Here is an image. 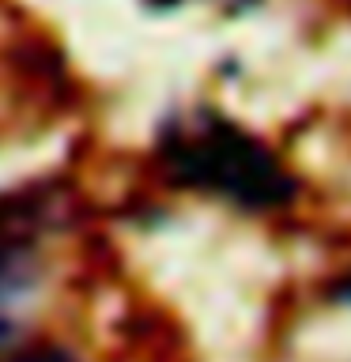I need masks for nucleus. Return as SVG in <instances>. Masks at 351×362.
<instances>
[{
	"label": "nucleus",
	"mask_w": 351,
	"mask_h": 362,
	"mask_svg": "<svg viewBox=\"0 0 351 362\" xmlns=\"http://www.w3.org/2000/svg\"><path fill=\"white\" fill-rule=\"evenodd\" d=\"M170 166L181 181L215 189L242 208H280L294 192V181L283 174L276 158L223 121H212L197 136L178 140L170 151Z\"/></svg>",
	"instance_id": "obj_1"
},
{
	"label": "nucleus",
	"mask_w": 351,
	"mask_h": 362,
	"mask_svg": "<svg viewBox=\"0 0 351 362\" xmlns=\"http://www.w3.org/2000/svg\"><path fill=\"white\" fill-rule=\"evenodd\" d=\"M16 362H76V355L64 347H38V351H30V355H23Z\"/></svg>",
	"instance_id": "obj_2"
},
{
	"label": "nucleus",
	"mask_w": 351,
	"mask_h": 362,
	"mask_svg": "<svg viewBox=\"0 0 351 362\" xmlns=\"http://www.w3.org/2000/svg\"><path fill=\"white\" fill-rule=\"evenodd\" d=\"M333 298H340V302H351V276H344L340 283H333Z\"/></svg>",
	"instance_id": "obj_3"
}]
</instances>
